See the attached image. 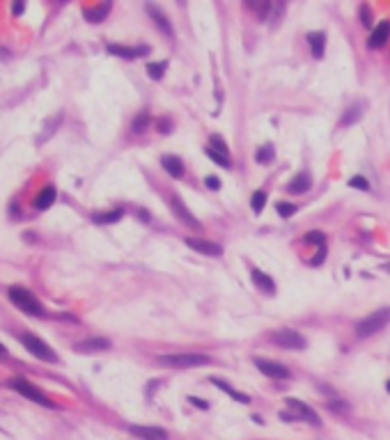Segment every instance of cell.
<instances>
[{"label": "cell", "mask_w": 390, "mask_h": 440, "mask_svg": "<svg viewBox=\"0 0 390 440\" xmlns=\"http://www.w3.org/2000/svg\"><path fill=\"white\" fill-rule=\"evenodd\" d=\"M209 145H211V149H214V151H218V154H223V156H229L227 142H225L220 135H211V138H209Z\"/></svg>", "instance_id": "obj_27"}, {"label": "cell", "mask_w": 390, "mask_h": 440, "mask_svg": "<svg viewBox=\"0 0 390 440\" xmlns=\"http://www.w3.org/2000/svg\"><path fill=\"white\" fill-rule=\"evenodd\" d=\"M108 53H110V55H117V58H124V60H136V58H140V55H147V53H149V46H138V48H128V46L108 44Z\"/></svg>", "instance_id": "obj_13"}, {"label": "cell", "mask_w": 390, "mask_h": 440, "mask_svg": "<svg viewBox=\"0 0 390 440\" xmlns=\"http://www.w3.org/2000/svg\"><path fill=\"white\" fill-rule=\"evenodd\" d=\"M122 215H124V209H113V211H108V213H94L92 220L99 225H108V223H117Z\"/></svg>", "instance_id": "obj_23"}, {"label": "cell", "mask_w": 390, "mask_h": 440, "mask_svg": "<svg viewBox=\"0 0 390 440\" xmlns=\"http://www.w3.org/2000/svg\"><path fill=\"white\" fill-rule=\"evenodd\" d=\"M188 401H191L195 408H204V410H206V408H209V403H206V401H202V399H197V397H188Z\"/></svg>", "instance_id": "obj_37"}, {"label": "cell", "mask_w": 390, "mask_h": 440, "mask_svg": "<svg viewBox=\"0 0 390 440\" xmlns=\"http://www.w3.org/2000/svg\"><path fill=\"white\" fill-rule=\"evenodd\" d=\"M273 342L282 348H296V351H301V348L307 346L305 337H303L301 333H296V330H289V328L278 330V333L273 335Z\"/></svg>", "instance_id": "obj_7"}, {"label": "cell", "mask_w": 390, "mask_h": 440, "mask_svg": "<svg viewBox=\"0 0 390 440\" xmlns=\"http://www.w3.org/2000/svg\"><path fill=\"white\" fill-rule=\"evenodd\" d=\"M165 69H168V62H149L147 64V73H149V78H154V80H161V78H163Z\"/></svg>", "instance_id": "obj_25"}, {"label": "cell", "mask_w": 390, "mask_h": 440, "mask_svg": "<svg viewBox=\"0 0 390 440\" xmlns=\"http://www.w3.org/2000/svg\"><path fill=\"white\" fill-rule=\"evenodd\" d=\"M385 390H388V392H390V380H388V383H385Z\"/></svg>", "instance_id": "obj_42"}, {"label": "cell", "mask_w": 390, "mask_h": 440, "mask_svg": "<svg viewBox=\"0 0 390 440\" xmlns=\"http://www.w3.org/2000/svg\"><path fill=\"white\" fill-rule=\"evenodd\" d=\"M7 296H9V300H12L18 310L25 312V314H32V316H41V314H44V307H41V302L37 300L35 293L28 291V289H23V287H9L7 289Z\"/></svg>", "instance_id": "obj_2"}, {"label": "cell", "mask_w": 390, "mask_h": 440, "mask_svg": "<svg viewBox=\"0 0 390 440\" xmlns=\"http://www.w3.org/2000/svg\"><path fill=\"white\" fill-rule=\"evenodd\" d=\"M255 160L259 165H264V163H271L273 160V147L271 145H264V147H259V149L255 151Z\"/></svg>", "instance_id": "obj_26"}, {"label": "cell", "mask_w": 390, "mask_h": 440, "mask_svg": "<svg viewBox=\"0 0 390 440\" xmlns=\"http://www.w3.org/2000/svg\"><path fill=\"white\" fill-rule=\"evenodd\" d=\"M310 183H312L310 174H307V172H298L296 177H294L292 181H289L287 190H289V193H296V195H301V193L310 190Z\"/></svg>", "instance_id": "obj_18"}, {"label": "cell", "mask_w": 390, "mask_h": 440, "mask_svg": "<svg viewBox=\"0 0 390 440\" xmlns=\"http://www.w3.org/2000/svg\"><path fill=\"white\" fill-rule=\"evenodd\" d=\"M303 241H305L307 245H319V248H324L326 236H324V232H307L305 236H303Z\"/></svg>", "instance_id": "obj_29"}, {"label": "cell", "mask_w": 390, "mask_h": 440, "mask_svg": "<svg viewBox=\"0 0 390 440\" xmlns=\"http://www.w3.org/2000/svg\"><path fill=\"white\" fill-rule=\"evenodd\" d=\"M388 323H390V307H381V310L372 312L370 316H365V319L356 325V335L358 337H370V335L383 330Z\"/></svg>", "instance_id": "obj_3"}, {"label": "cell", "mask_w": 390, "mask_h": 440, "mask_svg": "<svg viewBox=\"0 0 390 440\" xmlns=\"http://www.w3.org/2000/svg\"><path fill=\"white\" fill-rule=\"evenodd\" d=\"M284 403H287V408L294 413V417H296V420H305L307 424H312V426H321L319 415H317L315 408H310L307 403L298 401V399H287Z\"/></svg>", "instance_id": "obj_6"}, {"label": "cell", "mask_w": 390, "mask_h": 440, "mask_svg": "<svg viewBox=\"0 0 390 440\" xmlns=\"http://www.w3.org/2000/svg\"><path fill=\"white\" fill-rule=\"evenodd\" d=\"M278 213L282 218H292L296 213V204H292V202H278Z\"/></svg>", "instance_id": "obj_32"}, {"label": "cell", "mask_w": 390, "mask_h": 440, "mask_svg": "<svg viewBox=\"0 0 390 440\" xmlns=\"http://www.w3.org/2000/svg\"><path fill=\"white\" fill-rule=\"evenodd\" d=\"M108 12H110V3H106V5H99V7H85L83 9V16L90 23H99L108 16Z\"/></svg>", "instance_id": "obj_21"}, {"label": "cell", "mask_w": 390, "mask_h": 440, "mask_svg": "<svg viewBox=\"0 0 390 440\" xmlns=\"http://www.w3.org/2000/svg\"><path fill=\"white\" fill-rule=\"evenodd\" d=\"M211 383H214L216 388L225 390V392H227L229 397L234 399V401H241V403H250V397H248V394H243V392H239V390H234L232 385L227 383V380H220V378H211Z\"/></svg>", "instance_id": "obj_22"}, {"label": "cell", "mask_w": 390, "mask_h": 440, "mask_svg": "<svg viewBox=\"0 0 390 440\" xmlns=\"http://www.w3.org/2000/svg\"><path fill=\"white\" fill-rule=\"evenodd\" d=\"M328 408H330V410L335 408V410H342V413H344V410H349V406H347L344 401H330V403H328Z\"/></svg>", "instance_id": "obj_36"}, {"label": "cell", "mask_w": 390, "mask_h": 440, "mask_svg": "<svg viewBox=\"0 0 390 440\" xmlns=\"http://www.w3.org/2000/svg\"><path fill=\"white\" fill-rule=\"evenodd\" d=\"M388 270H390V264H388Z\"/></svg>", "instance_id": "obj_43"}, {"label": "cell", "mask_w": 390, "mask_h": 440, "mask_svg": "<svg viewBox=\"0 0 390 440\" xmlns=\"http://www.w3.org/2000/svg\"><path fill=\"white\" fill-rule=\"evenodd\" d=\"M12 12H14V16H21V14H23V3H16V5H14Z\"/></svg>", "instance_id": "obj_40"}, {"label": "cell", "mask_w": 390, "mask_h": 440, "mask_svg": "<svg viewBox=\"0 0 390 440\" xmlns=\"http://www.w3.org/2000/svg\"><path fill=\"white\" fill-rule=\"evenodd\" d=\"M21 344H23V346H25L35 358H39V360H44V362H58V355H55V351H53V348H50L46 342H41L37 335H30V333L21 335Z\"/></svg>", "instance_id": "obj_5"}, {"label": "cell", "mask_w": 390, "mask_h": 440, "mask_svg": "<svg viewBox=\"0 0 390 440\" xmlns=\"http://www.w3.org/2000/svg\"><path fill=\"white\" fill-rule=\"evenodd\" d=\"M186 245L193 248L195 252H200V255H206V257H218V255H223V245H218V243L209 241V238L188 236V238H186Z\"/></svg>", "instance_id": "obj_8"}, {"label": "cell", "mask_w": 390, "mask_h": 440, "mask_svg": "<svg viewBox=\"0 0 390 440\" xmlns=\"http://www.w3.org/2000/svg\"><path fill=\"white\" fill-rule=\"evenodd\" d=\"M360 115H362V105L358 103V105H351V108L344 113V117L340 119V126H349V124H356L358 119H360Z\"/></svg>", "instance_id": "obj_24"}, {"label": "cell", "mask_w": 390, "mask_h": 440, "mask_svg": "<svg viewBox=\"0 0 390 440\" xmlns=\"http://www.w3.org/2000/svg\"><path fill=\"white\" fill-rule=\"evenodd\" d=\"M349 186L356 188V190H370V181L365 177H351L349 179Z\"/></svg>", "instance_id": "obj_33"}, {"label": "cell", "mask_w": 390, "mask_h": 440, "mask_svg": "<svg viewBox=\"0 0 390 440\" xmlns=\"http://www.w3.org/2000/svg\"><path fill=\"white\" fill-rule=\"evenodd\" d=\"M388 37H390V21H381L379 25L374 28L372 37L367 39V46H370V48H381V46L388 41Z\"/></svg>", "instance_id": "obj_15"}, {"label": "cell", "mask_w": 390, "mask_h": 440, "mask_svg": "<svg viewBox=\"0 0 390 440\" xmlns=\"http://www.w3.org/2000/svg\"><path fill=\"white\" fill-rule=\"evenodd\" d=\"M255 367L262 371V374L271 376V378H289V369L280 362H273V360H266V358H252Z\"/></svg>", "instance_id": "obj_9"}, {"label": "cell", "mask_w": 390, "mask_h": 440, "mask_svg": "<svg viewBox=\"0 0 390 440\" xmlns=\"http://www.w3.org/2000/svg\"><path fill=\"white\" fill-rule=\"evenodd\" d=\"M55 197H58V190H55V186H44L39 195L35 197V209H37V211H46V209H48V206L55 202Z\"/></svg>", "instance_id": "obj_17"}, {"label": "cell", "mask_w": 390, "mask_h": 440, "mask_svg": "<svg viewBox=\"0 0 390 440\" xmlns=\"http://www.w3.org/2000/svg\"><path fill=\"white\" fill-rule=\"evenodd\" d=\"M170 206H172V213L177 215V218L181 220L184 225H188V227H193V229H200V227H202V225L197 223L195 215H193L191 211L184 206V202L179 200V195H172V197H170Z\"/></svg>", "instance_id": "obj_10"}, {"label": "cell", "mask_w": 390, "mask_h": 440, "mask_svg": "<svg viewBox=\"0 0 390 440\" xmlns=\"http://www.w3.org/2000/svg\"><path fill=\"white\" fill-rule=\"evenodd\" d=\"M324 257H326V248H319V252H317V259H312V264L319 266L321 261H324Z\"/></svg>", "instance_id": "obj_38"}, {"label": "cell", "mask_w": 390, "mask_h": 440, "mask_svg": "<svg viewBox=\"0 0 390 440\" xmlns=\"http://www.w3.org/2000/svg\"><path fill=\"white\" fill-rule=\"evenodd\" d=\"M250 206H252V211H255V213H259V211L266 206V193L264 190H257L255 195H252V200H250Z\"/></svg>", "instance_id": "obj_30"}, {"label": "cell", "mask_w": 390, "mask_h": 440, "mask_svg": "<svg viewBox=\"0 0 390 440\" xmlns=\"http://www.w3.org/2000/svg\"><path fill=\"white\" fill-rule=\"evenodd\" d=\"M7 385H9V388H12V390H16L18 394H23V397H25V399H30V401H35V403H39V406L55 408V403L50 401V399L46 397L44 392H39V390H37L35 385L30 383V380H25V378H12Z\"/></svg>", "instance_id": "obj_4"}, {"label": "cell", "mask_w": 390, "mask_h": 440, "mask_svg": "<svg viewBox=\"0 0 390 440\" xmlns=\"http://www.w3.org/2000/svg\"><path fill=\"white\" fill-rule=\"evenodd\" d=\"M252 282H255V287H259L264 293L273 296V291H275V282L271 280V275L262 273V270H252Z\"/></svg>", "instance_id": "obj_20"}, {"label": "cell", "mask_w": 390, "mask_h": 440, "mask_svg": "<svg viewBox=\"0 0 390 440\" xmlns=\"http://www.w3.org/2000/svg\"><path fill=\"white\" fill-rule=\"evenodd\" d=\"M307 44H310L312 55H315L317 60L324 58V48H326V35L324 32H310V35H307Z\"/></svg>", "instance_id": "obj_19"}, {"label": "cell", "mask_w": 390, "mask_h": 440, "mask_svg": "<svg viewBox=\"0 0 390 440\" xmlns=\"http://www.w3.org/2000/svg\"><path fill=\"white\" fill-rule=\"evenodd\" d=\"M73 348H76L78 353L106 351V348H110V339H106V337H90V339H83V342H78Z\"/></svg>", "instance_id": "obj_14"}, {"label": "cell", "mask_w": 390, "mask_h": 440, "mask_svg": "<svg viewBox=\"0 0 390 440\" xmlns=\"http://www.w3.org/2000/svg\"><path fill=\"white\" fill-rule=\"evenodd\" d=\"M147 126H149V113H147V110H142V113L138 115L136 119H133V131H136V133H142Z\"/></svg>", "instance_id": "obj_28"}, {"label": "cell", "mask_w": 390, "mask_h": 440, "mask_svg": "<svg viewBox=\"0 0 390 440\" xmlns=\"http://www.w3.org/2000/svg\"><path fill=\"white\" fill-rule=\"evenodd\" d=\"M5 358H7V348L0 344V360H5Z\"/></svg>", "instance_id": "obj_41"}, {"label": "cell", "mask_w": 390, "mask_h": 440, "mask_svg": "<svg viewBox=\"0 0 390 440\" xmlns=\"http://www.w3.org/2000/svg\"><path fill=\"white\" fill-rule=\"evenodd\" d=\"M145 9H147V14H149V16H151V21H154L156 25H159V30L163 32V35H168V37H172V35H174V30H172V23L168 21V16H165V14L161 12V9L156 7V5L147 3V5H145Z\"/></svg>", "instance_id": "obj_12"}, {"label": "cell", "mask_w": 390, "mask_h": 440, "mask_svg": "<svg viewBox=\"0 0 390 440\" xmlns=\"http://www.w3.org/2000/svg\"><path fill=\"white\" fill-rule=\"evenodd\" d=\"M360 23L362 25H370L372 23V9L367 5H360Z\"/></svg>", "instance_id": "obj_34"}, {"label": "cell", "mask_w": 390, "mask_h": 440, "mask_svg": "<svg viewBox=\"0 0 390 440\" xmlns=\"http://www.w3.org/2000/svg\"><path fill=\"white\" fill-rule=\"evenodd\" d=\"M159 126H161V128H159L161 133H168V131H170V119H165V117H163V119L159 122Z\"/></svg>", "instance_id": "obj_39"}, {"label": "cell", "mask_w": 390, "mask_h": 440, "mask_svg": "<svg viewBox=\"0 0 390 440\" xmlns=\"http://www.w3.org/2000/svg\"><path fill=\"white\" fill-rule=\"evenodd\" d=\"M204 183H206V188H211V190H218V188H220L218 177H206V179H204Z\"/></svg>", "instance_id": "obj_35"}, {"label": "cell", "mask_w": 390, "mask_h": 440, "mask_svg": "<svg viewBox=\"0 0 390 440\" xmlns=\"http://www.w3.org/2000/svg\"><path fill=\"white\" fill-rule=\"evenodd\" d=\"M133 435H138L140 440H168V431L161 429V426H140V424H131L128 426Z\"/></svg>", "instance_id": "obj_11"}, {"label": "cell", "mask_w": 390, "mask_h": 440, "mask_svg": "<svg viewBox=\"0 0 390 440\" xmlns=\"http://www.w3.org/2000/svg\"><path fill=\"white\" fill-rule=\"evenodd\" d=\"M206 156H209L214 163H218L220 168H229V156H223V154H218V151H214L211 147H206Z\"/></svg>", "instance_id": "obj_31"}, {"label": "cell", "mask_w": 390, "mask_h": 440, "mask_svg": "<svg viewBox=\"0 0 390 440\" xmlns=\"http://www.w3.org/2000/svg\"><path fill=\"white\" fill-rule=\"evenodd\" d=\"M159 362L172 369H191V367L209 365L211 358L204 353H168V355H159Z\"/></svg>", "instance_id": "obj_1"}, {"label": "cell", "mask_w": 390, "mask_h": 440, "mask_svg": "<svg viewBox=\"0 0 390 440\" xmlns=\"http://www.w3.org/2000/svg\"><path fill=\"white\" fill-rule=\"evenodd\" d=\"M161 163H163L165 172H168L170 177H174V179H181L184 172H186V168H184V160L179 158V156L168 154V156H163V158H161Z\"/></svg>", "instance_id": "obj_16"}]
</instances>
